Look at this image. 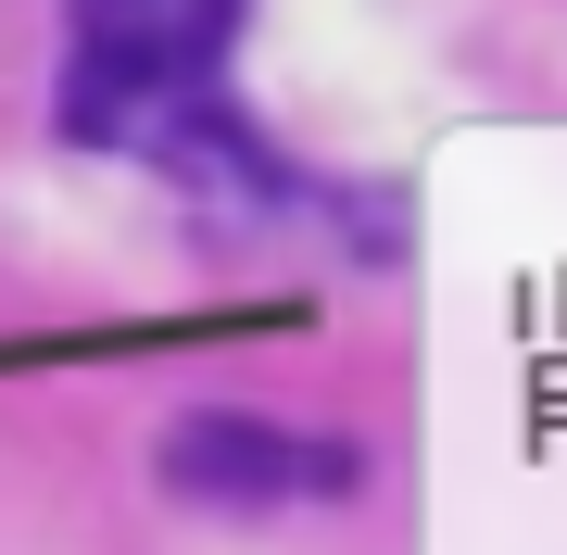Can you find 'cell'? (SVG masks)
<instances>
[{"instance_id":"cell-1","label":"cell","mask_w":567,"mask_h":555,"mask_svg":"<svg viewBox=\"0 0 567 555\" xmlns=\"http://www.w3.org/2000/svg\"><path fill=\"white\" fill-rule=\"evenodd\" d=\"M152 467H164V493H177V505L278 517V505H341L353 480H365V454L328 442V430H278V417H252V404H189L177 430H164Z\"/></svg>"},{"instance_id":"cell-2","label":"cell","mask_w":567,"mask_h":555,"mask_svg":"<svg viewBox=\"0 0 567 555\" xmlns=\"http://www.w3.org/2000/svg\"><path fill=\"white\" fill-rule=\"evenodd\" d=\"M63 25H76L63 76H215L252 0H63Z\"/></svg>"}]
</instances>
